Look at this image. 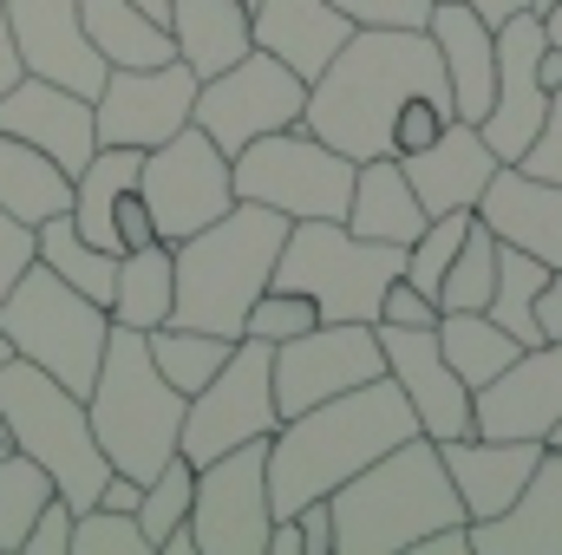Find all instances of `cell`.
Listing matches in <instances>:
<instances>
[{
  "label": "cell",
  "instance_id": "cell-1",
  "mask_svg": "<svg viewBox=\"0 0 562 555\" xmlns=\"http://www.w3.org/2000/svg\"><path fill=\"white\" fill-rule=\"evenodd\" d=\"M458 118L445 59L425 26H353L334 66L307 86L301 125L340 157H406Z\"/></svg>",
  "mask_w": 562,
  "mask_h": 555
},
{
  "label": "cell",
  "instance_id": "cell-2",
  "mask_svg": "<svg viewBox=\"0 0 562 555\" xmlns=\"http://www.w3.org/2000/svg\"><path fill=\"white\" fill-rule=\"evenodd\" d=\"M413 431H419V418L386 373L340 399H321L307 412L281 418V431L269 438V510L294 517L301 503L334 497L353 471H367Z\"/></svg>",
  "mask_w": 562,
  "mask_h": 555
},
{
  "label": "cell",
  "instance_id": "cell-3",
  "mask_svg": "<svg viewBox=\"0 0 562 555\" xmlns=\"http://www.w3.org/2000/svg\"><path fill=\"white\" fill-rule=\"evenodd\" d=\"M334 555H406L438 523H471L451 471L438 457V438H400L386 457L353 471L334 497Z\"/></svg>",
  "mask_w": 562,
  "mask_h": 555
},
{
  "label": "cell",
  "instance_id": "cell-4",
  "mask_svg": "<svg viewBox=\"0 0 562 555\" xmlns=\"http://www.w3.org/2000/svg\"><path fill=\"white\" fill-rule=\"evenodd\" d=\"M288 242V216L269 203H229L216 223H203L196 236L170 242L177 249V301L170 320L177 327H203L223 340H243L256 294L276 281V256Z\"/></svg>",
  "mask_w": 562,
  "mask_h": 555
},
{
  "label": "cell",
  "instance_id": "cell-5",
  "mask_svg": "<svg viewBox=\"0 0 562 555\" xmlns=\"http://www.w3.org/2000/svg\"><path fill=\"white\" fill-rule=\"evenodd\" d=\"M183 406H190V399L157 373L144 333L112 320V340H105L99 380H92V393H86L92 438H99V451L112 457V471H125V477L150 484V477L177 457Z\"/></svg>",
  "mask_w": 562,
  "mask_h": 555
},
{
  "label": "cell",
  "instance_id": "cell-6",
  "mask_svg": "<svg viewBox=\"0 0 562 555\" xmlns=\"http://www.w3.org/2000/svg\"><path fill=\"white\" fill-rule=\"evenodd\" d=\"M0 431L13 451H26L33 464H46L53 490L72 503V510H92L105 477H112V457L99 451L92 438V418L86 399L72 386H59L46 366L33 360H0Z\"/></svg>",
  "mask_w": 562,
  "mask_h": 555
},
{
  "label": "cell",
  "instance_id": "cell-7",
  "mask_svg": "<svg viewBox=\"0 0 562 555\" xmlns=\"http://www.w3.org/2000/svg\"><path fill=\"white\" fill-rule=\"evenodd\" d=\"M400 275H406V249L400 242L353 236L340 216H307V223H288V242L276 256V281L269 287L307 294L321 320H380L386 281Z\"/></svg>",
  "mask_w": 562,
  "mask_h": 555
},
{
  "label": "cell",
  "instance_id": "cell-8",
  "mask_svg": "<svg viewBox=\"0 0 562 555\" xmlns=\"http://www.w3.org/2000/svg\"><path fill=\"white\" fill-rule=\"evenodd\" d=\"M0 333L13 340L20 360L46 366L59 386H72L86 399L99 380L105 340H112V307L79 294L72 281H59L46 262H33L0 301Z\"/></svg>",
  "mask_w": 562,
  "mask_h": 555
},
{
  "label": "cell",
  "instance_id": "cell-9",
  "mask_svg": "<svg viewBox=\"0 0 562 555\" xmlns=\"http://www.w3.org/2000/svg\"><path fill=\"white\" fill-rule=\"evenodd\" d=\"M353 157H340L327 138H314L307 125H281L269 138L243 144L229 157V177H236V196L243 203H269L288 223H307V216H347V196H353Z\"/></svg>",
  "mask_w": 562,
  "mask_h": 555
},
{
  "label": "cell",
  "instance_id": "cell-10",
  "mask_svg": "<svg viewBox=\"0 0 562 555\" xmlns=\"http://www.w3.org/2000/svg\"><path fill=\"white\" fill-rule=\"evenodd\" d=\"M281 431V406H276V347L243 333L223 360V373L210 386L190 393L183 406V431H177V451L190 464H210L249 438H276Z\"/></svg>",
  "mask_w": 562,
  "mask_h": 555
},
{
  "label": "cell",
  "instance_id": "cell-11",
  "mask_svg": "<svg viewBox=\"0 0 562 555\" xmlns=\"http://www.w3.org/2000/svg\"><path fill=\"white\" fill-rule=\"evenodd\" d=\"M138 190H144V203H150V229L164 242H183V236H196L203 223H216L236 203L229 150L210 138L203 125H183L177 138L144 150Z\"/></svg>",
  "mask_w": 562,
  "mask_h": 555
},
{
  "label": "cell",
  "instance_id": "cell-12",
  "mask_svg": "<svg viewBox=\"0 0 562 555\" xmlns=\"http://www.w3.org/2000/svg\"><path fill=\"white\" fill-rule=\"evenodd\" d=\"M196 555H269V438H249L210 464H196V503H190Z\"/></svg>",
  "mask_w": 562,
  "mask_h": 555
},
{
  "label": "cell",
  "instance_id": "cell-13",
  "mask_svg": "<svg viewBox=\"0 0 562 555\" xmlns=\"http://www.w3.org/2000/svg\"><path fill=\"white\" fill-rule=\"evenodd\" d=\"M301 112H307V79L288 72L276 53L249 46L236 66H223V72H210L196 86V118L190 125H203L210 138L236 157L243 144L269 138L281 125H301Z\"/></svg>",
  "mask_w": 562,
  "mask_h": 555
},
{
  "label": "cell",
  "instance_id": "cell-14",
  "mask_svg": "<svg viewBox=\"0 0 562 555\" xmlns=\"http://www.w3.org/2000/svg\"><path fill=\"white\" fill-rule=\"evenodd\" d=\"M386 373V347L373 320H314L307 333L276 347V406L281 418L307 412L321 399H340Z\"/></svg>",
  "mask_w": 562,
  "mask_h": 555
},
{
  "label": "cell",
  "instance_id": "cell-15",
  "mask_svg": "<svg viewBox=\"0 0 562 555\" xmlns=\"http://www.w3.org/2000/svg\"><path fill=\"white\" fill-rule=\"evenodd\" d=\"M543 59H550V33H543V13H510L497 26V92H491V112L477 118L484 144L504 157V163H524V150L543 132V112H550V79H543Z\"/></svg>",
  "mask_w": 562,
  "mask_h": 555
},
{
  "label": "cell",
  "instance_id": "cell-16",
  "mask_svg": "<svg viewBox=\"0 0 562 555\" xmlns=\"http://www.w3.org/2000/svg\"><path fill=\"white\" fill-rule=\"evenodd\" d=\"M196 72L183 59L164 66H112L92 118H99V144H132V150H157L164 138H177L196 118Z\"/></svg>",
  "mask_w": 562,
  "mask_h": 555
},
{
  "label": "cell",
  "instance_id": "cell-17",
  "mask_svg": "<svg viewBox=\"0 0 562 555\" xmlns=\"http://www.w3.org/2000/svg\"><path fill=\"white\" fill-rule=\"evenodd\" d=\"M373 333L386 347V380L406 393V406H413L425 438H464L471 431V386L451 373V360L438 347V320L431 327L373 320Z\"/></svg>",
  "mask_w": 562,
  "mask_h": 555
},
{
  "label": "cell",
  "instance_id": "cell-18",
  "mask_svg": "<svg viewBox=\"0 0 562 555\" xmlns=\"http://www.w3.org/2000/svg\"><path fill=\"white\" fill-rule=\"evenodd\" d=\"M138 177H144V150H132V144H99L86 157V170L72 177V223H79L86 242H99L112 256L157 242Z\"/></svg>",
  "mask_w": 562,
  "mask_h": 555
},
{
  "label": "cell",
  "instance_id": "cell-19",
  "mask_svg": "<svg viewBox=\"0 0 562 555\" xmlns=\"http://www.w3.org/2000/svg\"><path fill=\"white\" fill-rule=\"evenodd\" d=\"M562 424V340L524 347L491 386L471 393V431L477 438H537L550 444Z\"/></svg>",
  "mask_w": 562,
  "mask_h": 555
},
{
  "label": "cell",
  "instance_id": "cell-20",
  "mask_svg": "<svg viewBox=\"0 0 562 555\" xmlns=\"http://www.w3.org/2000/svg\"><path fill=\"white\" fill-rule=\"evenodd\" d=\"M7 26H13V46L26 59V72L79 92V99H99L105 86V59L79 20V0H7Z\"/></svg>",
  "mask_w": 562,
  "mask_h": 555
},
{
  "label": "cell",
  "instance_id": "cell-21",
  "mask_svg": "<svg viewBox=\"0 0 562 555\" xmlns=\"http://www.w3.org/2000/svg\"><path fill=\"white\" fill-rule=\"evenodd\" d=\"M400 170H406L413 196L425 203V216H451V209H477V203H484V190H491V177L504 170V157L484 144L477 125L451 118L431 144L406 150Z\"/></svg>",
  "mask_w": 562,
  "mask_h": 555
},
{
  "label": "cell",
  "instance_id": "cell-22",
  "mask_svg": "<svg viewBox=\"0 0 562 555\" xmlns=\"http://www.w3.org/2000/svg\"><path fill=\"white\" fill-rule=\"evenodd\" d=\"M0 132L7 138H26L40 144L59 170H86V157L99 150V118H92V99H79V92H66V86H53V79H40V72H26L13 92H0Z\"/></svg>",
  "mask_w": 562,
  "mask_h": 555
},
{
  "label": "cell",
  "instance_id": "cell-23",
  "mask_svg": "<svg viewBox=\"0 0 562 555\" xmlns=\"http://www.w3.org/2000/svg\"><path fill=\"white\" fill-rule=\"evenodd\" d=\"M543 451L550 444H537V438H477V431L438 438V457H445L451 490H458V503H464L471 523L504 517L517 503V490L530 484V471L543 464Z\"/></svg>",
  "mask_w": 562,
  "mask_h": 555
},
{
  "label": "cell",
  "instance_id": "cell-24",
  "mask_svg": "<svg viewBox=\"0 0 562 555\" xmlns=\"http://www.w3.org/2000/svg\"><path fill=\"white\" fill-rule=\"evenodd\" d=\"M484 229L524 256H537L543 269H562V183L530 177L524 163H504L477 203Z\"/></svg>",
  "mask_w": 562,
  "mask_h": 555
},
{
  "label": "cell",
  "instance_id": "cell-25",
  "mask_svg": "<svg viewBox=\"0 0 562 555\" xmlns=\"http://www.w3.org/2000/svg\"><path fill=\"white\" fill-rule=\"evenodd\" d=\"M438 59H445V79H451V105L464 125H477L491 112V92H497V26L464 7V0H431V20H425Z\"/></svg>",
  "mask_w": 562,
  "mask_h": 555
},
{
  "label": "cell",
  "instance_id": "cell-26",
  "mask_svg": "<svg viewBox=\"0 0 562 555\" xmlns=\"http://www.w3.org/2000/svg\"><path fill=\"white\" fill-rule=\"evenodd\" d=\"M471 555H562V444L543 451L504 517L471 523Z\"/></svg>",
  "mask_w": 562,
  "mask_h": 555
},
{
  "label": "cell",
  "instance_id": "cell-27",
  "mask_svg": "<svg viewBox=\"0 0 562 555\" xmlns=\"http://www.w3.org/2000/svg\"><path fill=\"white\" fill-rule=\"evenodd\" d=\"M353 39V20L334 0H256V46L276 53L307 86L334 66V53Z\"/></svg>",
  "mask_w": 562,
  "mask_h": 555
},
{
  "label": "cell",
  "instance_id": "cell-28",
  "mask_svg": "<svg viewBox=\"0 0 562 555\" xmlns=\"http://www.w3.org/2000/svg\"><path fill=\"white\" fill-rule=\"evenodd\" d=\"M164 26L177 39V59L210 79L256 46V0H170Z\"/></svg>",
  "mask_w": 562,
  "mask_h": 555
},
{
  "label": "cell",
  "instance_id": "cell-29",
  "mask_svg": "<svg viewBox=\"0 0 562 555\" xmlns=\"http://www.w3.org/2000/svg\"><path fill=\"white\" fill-rule=\"evenodd\" d=\"M340 223H347L353 236H373V242H400V249H413L431 216H425V203L413 196L400 157H367V163L353 170V196H347V216H340Z\"/></svg>",
  "mask_w": 562,
  "mask_h": 555
},
{
  "label": "cell",
  "instance_id": "cell-30",
  "mask_svg": "<svg viewBox=\"0 0 562 555\" xmlns=\"http://www.w3.org/2000/svg\"><path fill=\"white\" fill-rule=\"evenodd\" d=\"M0 209H13L33 229L46 216H66L72 209V170H59L40 144L0 132Z\"/></svg>",
  "mask_w": 562,
  "mask_h": 555
},
{
  "label": "cell",
  "instance_id": "cell-31",
  "mask_svg": "<svg viewBox=\"0 0 562 555\" xmlns=\"http://www.w3.org/2000/svg\"><path fill=\"white\" fill-rule=\"evenodd\" d=\"M79 20L105 66H164L177 59V39L164 20H150L138 0H79Z\"/></svg>",
  "mask_w": 562,
  "mask_h": 555
},
{
  "label": "cell",
  "instance_id": "cell-32",
  "mask_svg": "<svg viewBox=\"0 0 562 555\" xmlns=\"http://www.w3.org/2000/svg\"><path fill=\"white\" fill-rule=\"evenodd\" d=\"M170 301H177V249L157 236L144 249H125L119 256V281H112V320L119 327H164L170 320Z\"/></svg>",
  "mask_w": 562,
  "mask_h": 555
},
{
  "label": "cell",
  "instance_id": "cell-33",
  "mask_svg": "<svg viewBox=\"0 0 562 555\" xmlns=\"http://www.w3.org/2000/svg\"><path fill=\"white\" fill-rule=\"evenodd\" d=\"M438 347H445V360H451V373L477 393V386H491L524 347H517V333H504L484 307H464V314H438Z\"/></svg>",
  "mask_w": 562,
  "mask_h": 555
},
{
  "label": "cell",
  "instance_id": "cell-34",
  "mask_svg": "<svg viewBox=\"0 0 562 555\" xmlns=\"http://www.w3.org/2000/svg\"><path fill=\"white\" fill-rule=\"evenodd\" d=\"M40 262H46L59 281H72L79 294H92V301H105V307H112L119 256H112V249H99V242H86V236H79V223H72V209L40 223Z\"/></svg>",
  "mask_w": 562,
  "mask_h": 555
},
{
  "label": "cell",
  "instance_id": "cell-35",
  "mask_svg": "<svg viewBox=\"0 0 562 555\" xmlns=\"http://www.w3.org/2000/svg\"><path fill=\"white\" fill-rule=\"evenodd\" d=\"M557 275V269H543L537 256H524V249H497V287H491V320L504 327V333H517V347H537V340H550L543 333V320H537V294H543V281Z\"/></svg>",
  "mask_w": 562,
  "mask_h": 555
},
{
  "label": "cell",
  "instance_id": "cell-36",
  "mask_svg": "<svg viewBox=\"0 0 562 555\" xmlns=\"http://www.w3.org/2000/svg\"><path fill=\"white\" fill-rule=\"evenodd\" d=\"M144 347H150L157 373H164V380L190 399L196 386H210V380L223 373V360H229V347H236V340L203 333V327H177V320H164V327H150V333H144Z\"/></svg>",
  "mask_w": 562,
  "mask_h": 555
},
{
  "label": "cell",
  "instance_id": "cell-37",
  "mask_svg": "<svg viewBox=\"0 0 562 555\" xmlns=\"http://www.w3.org/2000/svg\"><path fill=\"white\" fill-rule=\"evenodd\" d=\"M59 490H53V477H46V464H33L26 451H0V550L20 555L26 543V530H33V517L53 503Z\"/></svg>",
  "mask_w": 562,
  "mask_h": 555
},
{
  "label": "cell",
  "instance_id": "cell-38",
  "mask_svg": "<svg viewBox=\"0 0 562 555\" xmlns=\"http://www.w3.org/2000/svg\"><path fill=\"white\" fill-rule=\"evenodd\" d=\"M497 236L484 229V216L471 223V236H464V249H458V262L445 269L438 281V314H464V307H491V287H497Z\"/></svg>",
  "mask_w": 562,
  "mask_h": 555
},
{
  "label": "cell",
  "instance_id": "cell-39",
  "mask_svg": "<svg viewBox=\"0 0 562 555\" xmlns=\"http://www.w3.org/2000/svg\"><path fill=\"white\" fill-rule=\"evenodd\" d=\"M190 503H196V464L177 451L138 497V523H144V536H150V555H157V543H164L177 523H190Z\"/></svg>",
  "mask_w": 562,
  "mask_h": 555
},
{
  "label": "cell",
  "instance_id": "cell-40",
  "mask_svg": "<svg viewBox=\"0 0 562 555\" xmlns=\"http://www.w3.org/2000/svg\"><path fill=\"white\" fill-rule=\"evenodd\" d=\"M471 223H477V209H451V216H431L419 229V242L406 249V281L438 301V281L445 269L458 262V249H464V236H471Z\"/></svg>",
  "mask_w": 562,
  "mask_h": 555
},
{
  "label": "cell",
  "instance_id": "cell-41",
  "mask_svg": "<svg viewBox=\"0 0 562 555\" xmlns=\"http://www.w3.org/2000/svg\"><path fill=\"white\" fill-rule=\"evenodd\" d=\"M72 555H150L138 510H112V503H92L72 517Z\"/></svg>",
  "mask_w": 562,
  "mask_h": 555
},
{
  "label": "cell",
  "instance_id": "cell-42",
  "mask_svg": "<svg viewBox=\"0 0 562 555\" xmlns=\"http://www.w3.org/2000/svg\"><path fill=\"white\" fill-rule=\"evenodd\" d=\"M314 320H321V314H314V301H307V294H294V287H262V294H256V307H249V327H243V333H256V340L281 347V340L307 333Z\"/></svg>",
  "mask_w": 562,
  "mask_h": 555
},
{
  "label": "cell",
  "instance_id": "cell-43",
  "mask_svg": "<svg viewBox=\"0 0 562 555\" xmlns=\"http://www.w3.org/2000/svg\"><path fill=\"white\" fill-rule=\"evenodd\" d=\"M33 262H40V229L20 223L13 209H0V301H7V287L26 275Z\"/></svg>",
  "mask_w": 562,
  "mask_h": 555
},
{
  "label": "cell",
  "instance_id": "cell-44",
  "mask_svg": "<svg viewBox=\"0 0 562 555\" xmlns=\"http://www.w3.org/2000/svg\"><path fill=\"white\" fill-rule=\"evenodd\" d=\"M524 170H530V177H550V183H562V79L550 86V112H543V132H537V144L524 150Z\"/></svg>",
  "mask_w": 562,
  "mask_h": 555
},
{
  "label": "cell",
  "instance_id": "cell-45",
  "mask_svg": "<svg viewBox=\"0 0 562 555\" xmlns=\"http://www.w3.org/2000/svg\"><path fill=\"white\" fill-rule=\"evenodd\" d=\"M72 503L66 497H53L40 517H33V530H26V543H20V555H72Z\"/></svg>",
  "mask_w": 562,
  "mask_h": 555
},
{
  "label": "cell",
  "instance_id": "cell-46",
  "mask_svg": "<svg viewBox=\"0 0 562 555\" xmlns=\"http://www.w3.org/2000/svg\"><path fill=\"white\" fill-rule=\"evenodd\" d=\"M353 26H425L431 0H334Z\"/></svg>",
  "mask_w": 562,
  "mask_h": 555
},
{
  "label": "cell",
  "instance_id": "cell-47",
  "mask_svg": "<svg viewBox=\"0 0 562 555\" xmlns=\"http://www.w3.org/2000/svg\"><path fill=\"white\" fill-rule=\"evenodd\" d=\"M380 320H400V327H431L438 320V301L431 294H419L413 281H386V301H380Z\"/></svg>",
  "mask_w": 562,
  "mask_h": 555
},
{
  "label": "cell",
  "instance_id": "cell-48",
  "mask_svg": "<svg viewBox=\"0 0 562 555\" xmlns=\"http://www.w3.org/2000/svg\"><path fill=\"white\" fill-rule=\"evenodd\" d=\"M294 523H301V543H307V555H334V503H327V497L301 503V510H294Z\"/></svg>",
  "mask_w": 562,
  "mask_h": 555
},
{
  "label": "cell",
  "instance_id": "cell-49",
  "mask_svg": "<svg viewBox=\"0 0 562 555\" xmlns=\"http://www.w3.org/2000/svg\"><path fill=\"white\" fill-rule=\"evenodd\" d=\"M26 79V59H20V46H13V26H7V0H0V92H13Z\"/></svg>",
  "mask_w": 562,
  "mask_h": 555
},
{
  "label": "cell",
  "instance_id": "cell-50",
  "mask_svg": "<svg viewBox=\"0 0 562 555\" xmlns=\"http://www.w3.org/2000/svg\"><path fill=\"white\" fill-rule=\"evenodd\" d=\"M537 320H543L550 340H562V269L543 281V294H537Z\"/></svg>",
  "mask_w": 562,
  "mask_h": 555
},
{
  "label": "cell",
  "instance_id": "cell-51",
  "mask_svg": "<svg viewBox=\"0 0 562 555\" xmlns=\"http://www.w3.org/2000/svg\"><path fill=\"white\" fill-rule=\"evenodd\" d=\"M269 555H307V543H301V523H294V517H276V530H269Z\"/></svg>",
  "mask_w": 562,
  "mask_h": 555
},
{
  "label": "cell",
  "instance_id": "cell-52",
  "mask_svg": "<svg viewBox=\"0 0 562 555\" xmlns=\"http://www.w3.org/2000/svg\"><path fill=\"white\" fill-rule=\"evenodd\" d=\"M464 7H477V13H484L491 26H504V20H510V13H524L530 0H464Z\"/></svg>",
  "mask_w": 562,
  "mask_h": 555
},
{
  "label": "cell",
  "instance_id": "cell-53",
  "mask_svg": "<svg viewBox=\"0 0 562 555\" xmlns=\"http://www.w3.org/2000/svg\"><path fill=\"white\" fill-rule=\"evenodd\" d=\"M543 33H550V46H557V53H562V0H557V7H550V13H543Z\"/></svg>",
  "mask_w": 562,
  "mask_h": 555
},
{
  "label": "cell",
  "instance_id": "cell-54",
  "mask_svg": "<svg viewBox=\"0 0 562 555\" xmlns=\"http://www.w3.org/2000/svg\"><path fill=\"white\" fill-rule=\"evenodd\" d=\"M550 444H562V424H557V431H550Z\"/></svg>",
  "mask_w": 562,
  "mask_h": 555
},
{
  "label": "cell",
  "instance_id": "cell-55",
  "mask_svg": "<svg viewBox=\"0 0 562 555\" xmlns=\"http://www.w3.org/2000/svg\"><path fill=\"white\" fill-rule=\"evenodd\" d=\"M0 451H7V431H0Z\"/></svg>",
  "mask_w": 562,
  "mask_h": 555
}]
</instances>
